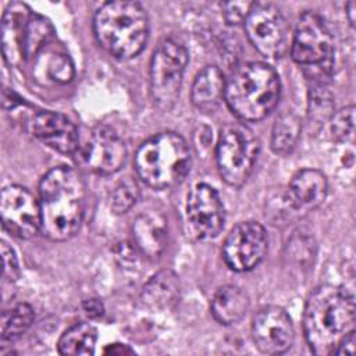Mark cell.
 Here are the masks:
<instances>
[{
	"label": "cell",
	"mask_w": 356,
	"mask_h": 356,
	"mask_svg": "<svg viewBox=\"0 0 356 356\" xmlns=\"http://www.w3.org/2000/svg\"><path fill=\"white\" fill-rule=\"evenodd\" d=\"M82 164L102 175L117 172L125 163L127 147L121 136L107 125L92 129L88 139L78 147Z\"/></svg>",
	"instance_id": "cell-14"
},
{
	"label": "cell",
	"mask_w": 356,
	"mask_h": 356,
	"mask_svg": "<svg viewBox=\"0 0 356 356\" xmlns=\"http://www.w3.org/2000/svg\"><path fill=\"white\" fill-rule=\"evenodd\" d=\"M82 312L89 318H99V317H102L104 314V306H103L102 300L92 298V299L83 300Z\"/></svg>",
	"instance_id": "cell-31"
},
{
	"label": "cell",
	"mask_w": 356,
	"mask_h": 356,
	"mask_svg": "<svg viewBox=\"0 0 356 356\" xmlns=\"http://www.w3.org/2000/svg\"><path fill=\"white\" fill-rule=\"evenodd\" d=\"M132 238L143 256L157 259L167 246L168 224L165 217L154 210L143 211L132 224Z\"/></svg>",
	"instance_id": "cell-18"
},
{
	"label": "cell",
	"mask_w": 356,
	"mask_h": 356,
	"mask_svg": "<svg viewBox=\"0 0 356 356\" xmlns=\"http://www.w3.org/2000/svg\"><path fill=\"white\" fill-rule=\"evenodd\" d=\"M0 252H1V277L7 282H14L19 277V264L18 259L15 256L14 249L6 242L1 241L0 243Z\"/></svg>",
	"instance_id": "cell-29"
},
{
	"label": "cell",
	"mask_w": 356,
	"mask_h": 356,
	"mask_svg": "<svg viewBox=\"0 0 356 356\" xmlns=\"http://www.w3.org/2000/svg\"><path fill=\"white\" fill-rule=\"evenodd\" d=\"M355 7H356L355 1H349L346 4V17H348V21H349L350 26H355V13H356Z\"/></svg>",
	"instance_id": "cell-34"
},
{
	"label": "cell",
	"mask_w": 356,
	"mask_h": 356,
	"mask_svg": "<svg viewBox=\"0 0 356 356\" xmlns=\"http://www.w3.org/2000/svg\"><path fill=\"white\" fill-rule=\"evenodd\" d=\"M35 318L33 309L28 303H18L10 310L3 312L0 321V335L3 341L19 338L32 325Z\"/></svg>",
	"instance_id": "cell-25"
},
{
	"label": "cell",
	"mask_w": 356,
	"mask_h": 356,
	"mask_svg": "<svg viewBox=\"0 0 356 356\" xmlns=\"http://www.w3.org/2000/svg\"><path fill=\"white\" fill-rule=\"evenodd\" d=\"M252 338L261 353L280 355L286 352L295 339L289 314L280 306L261 307L252 321Z\"/></svg>",
	"instance_id": "cell-15"
},
{
	"label": "cell",
	"mask_w": 356,
	"mask_h": 356,
	"mask_svg": "<svg viewBox=\"0 0 356 356\" xmlns=\"http://www.w3.org/2000/svg\"><path fill=\"white\" fill-rule=\"evenodd\" d=\"M54 36L50 21L33 13L26 4L10 3L1 21V50L4 60L19 64L36 56Z\"/></svg>",
	"instance_id": "cell-6"
},
{
	"label": "cell",
	"mask_w": 356,
	"mask_h": 356,
	"mask_svg": "<svg viewBox=\"0 0 356 356\" xmlns=\"http://www.w3.org/2000/svg\"><path fill=\"white\" fill-rule=\"evenodd\" d=\"M334 115V96L327 85H313L309 90L307 120L316 131L324 127Z\"/></svg>",
	"instance_id": "cell-24"
},
{
	"label": "cell",
	"mask_w": 356,
	"mask_h": 356,
	"mask_svg": "<svg viewBox=\"0 0 356 356\" xmlns=\"http://www.w3.org/2000/svg\"><path fill=\"white\" fill-rule=\"evenodd\" d=\"M0 216L4 229L21 239L33 238L42 228L40 203L29 189L21 185L3 188Z\"/></svg>",
	"instance_id": "cell-11"
},
{
	"label": "cell",
	"mask_w": 356,
	"mask_h": 356,
	"mask_svg": "<svg viewBox=\"0 0 356 356\" xmlns=\"http://www.w3.org/2000/svg\"><path fill=\"white\" fill-rule=\"evenodd\" d=\"M211 314L224 325L241 321L249 309V296L236 285L221 286L211 299Z\"/></svg>",
	"instance_id": "cell-21"
},
{
	"label": "cell",
	"mask_w": 356,
	"mask_h": 356,
	"mask_svg": "<svg viewBox=\"0 0 356 356\" xmlns=\"http://www.w3.org/2000/svg\"><path fill=\"white\" fill-rule=\"evenodd\" d=\"M252 3L249 1H228L222 3V17L228 25H239L245 21Z\"/></svg>",
	"instance_id": "cell-30"
},
{
	"label": "cell",
	"mask_w": 356,
	"mask_h": 356,
	"mask_svg": "<svg viewBox=\"0 0 356 356\" xmlns=\"http://www.w3.org/2000/svg\"><path fill=\"white\" fill-rule=\"evenodd\" d=\"M268 238L257 221H242L227 235L222 245L225 264L238 273L254 268L266 256Z\"/></svg>",
	"instance_id": "cell-12"
},
{
	"label": "cell",
	"mask_w": 356,
	"mask_h": 356,
	"mask_svg": "<svg viewBox=\"0 0 356 356\" xmlns=\"http://www.w3.org/2000/svg\"><path fill=\"white\" fill-rule=\"evenodd\" d=\"M355 345H356L355 331H352L341 339V342L338 343L334 355H349V356H352L355 353Z\"/></svg>",
	"instance_id": "cell-32"
},
{
	"label": "cell",
	"mask_w": 356,
	"mask_h": 356,
	"mask_svg": "<svg viewBox=\"0 0 356 356\" xmlns=\"http://www.w3.org/2000/svg\"><path fill=\"white\" fill-rule=\"evenodd\" d=\"M281 82L275 70L260 61L242 64L225 81L224 99L242 121H260L278 104Z\"/></svg>",
	"instance_id": "cell-3"
},
{
	"label": "cell",
	"mask_w": 356,
	"mask_h": 356,
	"mask_svg": "<svg viewBox=\"0 0 356 356\" xmlns=\"http://www.w3.org/2000/svg\"><path fill=\"white\" fill-rule=\"evenodd\" d=\"M225 211L218 192L207 185H195L186 202V224L196 239H213L224 227Z\"/></svg>",
	"instance_id": "cell-13"
},
{
	"label": "cell",
	"mask_w": 356,
	"mask_h": 356,
	"mask_svg": "<svg viewBox=\"0 0 356 356\" xmlns=\"http://www.w3.org/2000/svg\"><path fill=\"white\" fill-rule=\"evenodd\" d=\"M139 196V188L131 178H125L117 184L111 193V209L114 213L128 211Z\"/></svg>",
	"instance_id": "cell-27"
},
{
	"label": "cell",
	"mask_w": 356,
	"mask_h": 356,
	"mask_svg": "<svg viewBox=\"0 0 356 356\" xmlns=\"http://www.w3.org/2000/svg\"><path fill=\"white\" fill-rule=\"evenodd\" d=\"M44 74L47 79L64 85L74 78V64L67 54L51 53L44 63Z\"/></svg>",
	"instance_id": "cell-26"
},
{
	"label": "cell",
	"mask_w": 356,
	"mask_h": 356,
	"mask_svg": "<svg viewBox=\"0 0 356 356\" xmlns=\"http://www.w3.org/2000/svg\"><path fill=\"white\" fill-rule=\"evenodd\" d=\"M86 188L81 174L67 165L47 171L39 184L40 232L50 241L72 238L83 220Z\"/></svg>",
	"instance_id": "cell-2"
},
{
	"label": "cell",
	"mask_w": 356,
	"mask_h": 356,
	"mask_svg": "<svg viewBox=\"0 0 356 356\" xmlns=\"http://www.w3.org/2000/svg\"><path fill=\"white\" fill-rule=\"evenodd\" d=\"M225 81L227 79L218 67H204L192 83L191 100L193 106L204 113L214 111L224 97Z\"/></svg>",
	"instance_id": "cell-19"
},
{
	"label": "cell",
	"mask_w": 356,
	"mask_h": 356,
	"mask_svg": "<svg viewBox=\"0 0 356 356\" xmlns=\"http://www.w3.org/2000/svg\"><path fill=\"white\" fill-rule=\"evenodd\" d=\"M355 298L341 285L324 284L307 298L303 309V332L310 350L318 356L334 355L338 343L355 331Z\"/></svg>",
	"instance_id": "cell-1"
},
{
	"label": "cell",
	"mask_w": 356,
	"mask_h": 356,
	"mask_svg": "<svg viewBox=\"0 0 356 356\" xmlns=\"http://www.w3.org/2000/svg\"><path fill=\"white\" fill-rule=\"evenodd\" d=\"M302 124L292 111H285L277 117L271 132V149L275 154L286 156L293 152L300 138Z\"/></svg>",
	"instance_id": "cell-23"
},
{
	"label": "cell",
	"mask_w": 356,
	"mask_h": 356,
	"mask_svg": "<svg viewBox=\"0 0 356 356\" xmlns=\"http://www.w3.org/2000/svg\"><path fill=\"white\" fill-rule=\"evenodd\" d=\"M93 31L99 44L122 60L138 56L149 39V17L136 1H108L95 14Z\"/></svg>",
	"instance_id": "cell-4"
},
{
	"label": "cell",
	"mask_w": 356,
	"mask_h": 356,
	"mask_svg": "<svg viewBox=\"0 0 356 356\" xmlns=\"http://www.w3.org/2000/svg\"><path fill=\"white\" fill-rule=\"evenodd\" d=\"M327 192L328 182L325 175L314 168H303L292 177L286 192V200L292 210L309 211L323 204Z\"/></svg>",
	"instance_id": "cell-17"
},
{
	"label": "cell",
	"mask_w": 356,
	"mask_h": 356,
	"mask_svg": "<svg viewBox=\"0 0 356 356\" xmlns=\"http://www.w3.org/2000/svg\"><path fill=\"white\" fill-rule=\"evenodd\" d=\"M260 142L242 122H229L220 129L216 159L221 178L231 186L243 185L253 171Z\"/></svg>",
	"instance_id": "cell-7"
},
{
	"label": "cell",
	"mask_w": 356,
	"mask_h": 356,
	"mask_svg": "<svg viewBox=\"0 0 356 356\" xmlns=\"http://www.w3.org/2000/svg\"><path fill=\"white\" fill-rule=\"evenodd\" d=\"M97 339L96 328L89 323H76L63 332L57 348L61 355L90 356L95 353Z\"/></svg>",
	"instance_id": "cell-22"
},
{
	"label": "cell",
	"mask_w": 356,
	"mask_h": 356,
	"mask_svg": "<svg viewBox=\"0 0 356 356\" xmlns=\"http://www.w3.org/2000/svg\"><path fill=\"white\" fill-rule=\"evenodd\" d=\"M291 56L305 68L334 63V36L321 15L305 11L299 17L291 42Z\"/></svg>",
	"instance_id": "cell-10"
},
{
	"label": "cell",
	"mask_w": 356,
	"mask_h": 356,
	"mask_svg": "<svg viewBox=\"0 0 356 356\" xmlns=\"http://www.w3.org/2000/svg\"><path fill=\"white\" fill-rule=\"evenodd\" d=\"M331 135L338 142H346L352 139L355 129V106H348L332 115L330 120Z\"/></svg>",
	"instance_id": "cell-28"
},
{
	"label": "cell",
	"mask_w": 356,
	"mask_h": 356,
	"mask_svg": "<svg viewBox=\"0 0 356 356\" xmlns=\"http://www.w3.org/2000/svg\"><path fill=\"white\" fill-rule=\"evenodd\" d=\"M186 64V47L174 38L161 40L154 49L150 61V95L157 108L170 111L175 106Z\"/></svg>",
	"instance_id": "cell-8"
},
{
	"label": "cell",
	"mask_w": 356,
	"mask_h": 356,
	"mask_svg": "<svg viewBox=\"0 0 356 356\" xmlns=\"http://www.w3.org/2000/svg\"><path fill=\"white\" fill-rule=\"evenodd\" d=\"M243 24L248 39L260 54L280 58L286 53L291 44V26L275 4L252 3Z\"/></svg>",
	"instance_id": "cell-9"
},
{
	"label": "cell",
	"mask_w": 356,
	"mask_h": 356,
	"mask_svg": "<svg viewBox=\"0 0 356 356\" xmlns=\"http://www.w3.org/2000/svg\"><path fill=\"white\" fill-rule=\"evenodd\" d=\"M138 177L153 189L179 185L191 170V150L186 140L175 132H160L146 139L134 157Z\"/></svg>",
	"instance_id": "cell-5"
},
{
	"label": "cell",
	"mask_w": 356,
	"mask_h": 356,
	"mask_svg": "<svg viewBox=\"0 0 356 356\" xmlns=\"http://www.w3.org/2000/svg\"><path fill=\"white\" fill-rule=\"evenodd\" d=\"M179 292L178 275L172 270H161L143 285L140 302L150 310H165L177 303Z\"/></svg>",
	"instance_id": "cell-20"
},
{
	"label": "cell",
	"mask_w": 356,
	"mask_h": 356,
	"mask_svg": "<svg viewBox=\"0 0 356 356\" xmlns=\"http://www.w3.org/2000/svg\"><path fill=\"white\" fill-rule=\"evenodd\" d=\"M103 353L106 355H117V356H122V355H134V349H131L128 345L125 343H111L107 345L103 350Z\"/></svg>",
	"instance_id": "cell-33"
},
{
	"label": "cell",
	"mask_w": 356,
	"mask_h": 356,
	"mask_svg": "<svg viewBox=\"0 0 356 356\" xmlns=\"http://www.w3.org/2000/svg\"><path fill=\"white\" fill-rule=\"evenodd\" d=\"M31 132L46 146L63 154H74L79 147L75 124L61 113L40 111L29 122Z\"/></svg>",
	"instance_id": "cell-16"
}]
</instances>
